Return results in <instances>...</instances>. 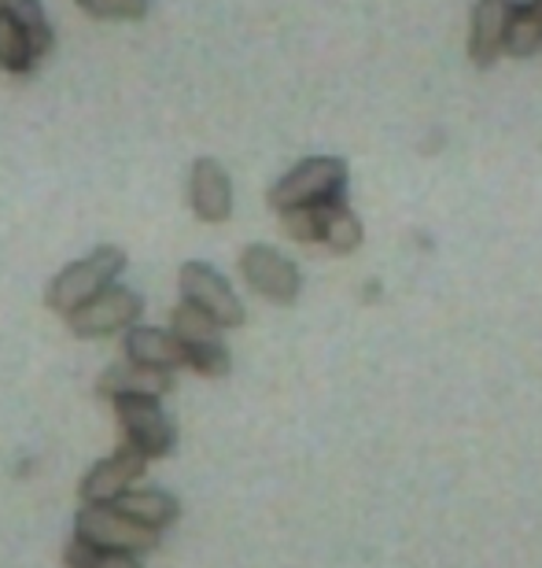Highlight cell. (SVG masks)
I'll use <instances>...</instances> for the list:
<instances>
[{
    "label": "cell",
    "mask_w": 542,
    "mask_h": 568,
    "mask_svg": "<svg viewBox=\"0 0 542 568\" xmlns=\"http://www.w3.org/2000/svg\"><path fill=\"white\" fill-rule=\"evenodd\" d=\"M126 263L130 258L122 247L100 244L89 255L78 258V263L63 266L60 274L49 281V288H44V303H49L52 314L71 317L78 306H85L93 295L104 292L108 284H115L122 277V270H126Z\"/></svg>",
    "instance_id": "1"
},
{
    "label": "cell",
    "mask_w": 542,
    "mask_h": 568,
    "mask_svg": "<svg viewBox=\"0 0 542 568\" xmlns=\"http://www.w3.org/2000/svg\"><path fill=\"white\" fill-rule=\"evenodd\" d=\"M344 192H347V163L344 159L314 155V159L296 163L274 189H269V207L274 211L321 207V203L344 200Z\"/></svg>",
    "instance_id": "2"
},
{
    "label": "cell",
    "mask_w": 542,
    "mask_h": 568,
    "mask_svg": "<svg viewBox=\"0 0 542 568\" xmlns=\"http://www.w3.org/2000/svg\"><path fill=\"white\" fill-rule=\"evenodd\" d=\"M74 539L93 550H119L144 558V554L160 550V531L141 528L137 520L119 514L115 506H82L74 517Z\"/></svg>",
    "instance_id": "3"
},
{
    "label": "cell",
    "mask_w": 542,
    "mask_h": 568,
    "mask_svg": "<svg viewBox=\"0 0 542 568\" xmlns=\"http://www.w3.org/2000/svg\"><path fill=\"white\" fill-rule=\"evenodd\" d=\"M177 288L181 303L196 306L200 314H207L218 328H241L244 325V303L233 292V284L225 281L211 263H181L177 270Z\"/></svg>",
    "instance_id": "4"
},
{
    "label": "cell",
    "mask_w": 542,
    "mask_h": 568,
    "mask_svg": "<svg viewBox=\"0 0 542 568\" xmlns=\"http://www.w3.org/2000/svg\"><path fill=\"white\" fill-rule=\"evenodd\" d=\"M144 314V300L141 292L126 288V284H108L104 292L93 295L85 306L67 317L71 333L78 339H104V336H115V333H126L141 322Z\"/></svg>",
    "instance_id": "5"
},
{
    "label": "cell",
    "mask_w": 542,
    "mask_h": 568,
    "mask_svg": "<svg viewBox=\"0 0 542 568\" xmlns=\"http://www.w3.org/2000/svg\"><path fill=\"white\" fill-rule=\"evenodd\" d=\"M115 403V417L122 428V443L137 447L144 458H166L177 443L174 422L166 417V410L160 406V399H137V395H122Z\"/></svg>",
    "instance_id": "6"
},
{
    "label": "cell",
    "mask_w": 542,
    "mask_h": 568,
    "mask_svg": "<svg viewBox=\"0 0 542 568\" xmlns=\"http://www.w3.org/2000/svg\"><path fill=\"white\" fill-rule=\"evenodd\" d=\"M241 277L255 295H263V300L277 303V306L296 303L299 288H303L299 266L292 263L288 255H280L277 247H269V244L244 247V252H241Z\"/></svg>",
    "instance_id": "7"
},
{
    "label": "cell",
    "mask_w": 542,
    "mask_h": 568,
    "mask_svg": "<svg viewBox=\"0 0 542 568\" xmlns=\"http://www.w3.org/2000/svg\"><path fill=\"white\" fill-rule=\"evenodd\" d=\"M144 469H149V458L137 447H130V443H119L104 462H96L82 476V487H78L82 506H115V498L130 491V484L141 480Z\"/></svg>",
    "instance_id": "8"
},
{
    "label": "cell",
    "mask_w": 542,
    "mask_h": 568,
    "mask_svg": "<svg viewBox=\"0 0 542 568\" xmlns=\"http://www.w3.org/2000/svg\"><path fill=\"white\" fill-rule=\"evenodd\" d=\"M188 203L192 214L207 225H222L229 222L233 214V181L225 174V166L218 159H196L188 174Z\"/></svg>",
    "instance_id": "9"
},
{
    "label": "cell",
    "mask_w": 542,
    "mask_h": 568,
    "mask_svg": "<svg viewBox=\"0 0 542 568\" xmlns=\"http://www.w3.org/2000/svg\"><path fill=\"white\" fill-rule=\"evenodd\" d=\"M517 11V0H477L472 8V33H469V60L480 67H491L505 49V30Z\"/></svg>",
    "instance_id": "10"
},
{
    "label": "cell",
    "mask_w": 542,
    "mask_h": 568,
    "mask_svg": "<svg viewBox=\"0 0 542 568\" xmlns=\"http://www.w3.org/2000/svg\"><path fill=\"white\" fill-rule=\"evenodd\" d=\"M96 392L104 399H122V395H137V399H163L174 392V373L166 369H149L137 362H115L100 373Z\"/></svg>",
    "instance_id": "11"
},
{
    "label": "cell",
    "mask_w": 542,
    "mask_h": 568,
    "mask_svg": "<svg viewBox=\"0 0 542 568\" xmlns=\"http://www.w3.org/2000/svg\"><path fill=\"white\" fill-rule=\"evenodd\" d=\"M122 351H126V362H137V366H149V369L174 373L185 366V351H181L171 328L133 325L126 328V336H122Z\"/></svg>",
    "instance_id": "12"
},
{
    "label": "cell",
    "mask_w": 542,
    "mask_h": 568,
    "mask_svg": "<svg viewBox=\"0 0 542 568\" xmlns=\"http://www.w3.org/2000/svg\"><path fill=\"white\" fill-rule=\"evenodd\" d=\"M115 509L149 531H166L181 517V503L163 487H130L115 498Z\"/></svg>",
    "instance_id": "13"
},
{
    "label": "cell",
    "mask_w": 542,
    "mask_h": 568,
    "mask_svg": "<svg viewBox=\"0 0 542 568\" xmlns=\"http://www.w3.org/2000/svg\"><path fill=\"white\" fill-rule=\"evenodd\" d=\"M0 11H4V16L16 22L22 33H27V41H30V49H33L38 60L52 52L55 33H52V22L44 19L41 0H0Z\"/></svg>",
    "instance_id": "14"
},
{
    "label": "cell",
    "mask_w": 542,
    "mask_h": 568,
    "mask_svg": "<svg viewBox=\"0 0 542 568\" xmlns=\"http://www.w3.org/2000/svg\"><path fill=\"white\" fill-rule=\"evenodd\" d=\"M321 244L336 255H351L361 244V222L358 214L347 207L344 200L325 203V219H321Z\"/></svg>",
    "instance_id": "15"
},
{
    "label": "cell",
    "mask_w": 542,
    "mask_h": 568,
    "mask_svg": "<svg viewBox=\"0 0 542 568\" xmlns=\"http://www.w3.org/2000/svg\"><path fill=\"white\" fill-rule=\"evenodd\" d=\"M542 49V0H524L517 4L510 30H505V49L510 55H532Z\"/></svg>",
    "instance_id": "16"
},
{
    "label": "cell",
    "mask_w": 542,
    "mask_h": 568,
    "mask_svg": "<svg viewBox=\"0 0 542 568\" xmlns=\"http://www.w3.org/2000/svg\"><path fill=\"white\" fill-rule=\"evenodd\" d=\"M171 333L181 344V351L222 339V328L214 325L207 314H200L196 306H188V303H177L174 311H171Z\"/></svg>",
    "instance_id": "17"
},
{
    "label": "cell",
    "mask_w": 542,
    "mask_h": 568,
    "mask_svg": "<svg viewBox=\"0 0 542 568\" xmlns=\"http://www.w3.org/2000/svg\"><path fill=\"white\" fill-rule=\"evenodd\" d=\"M33 63H38V55H33L27 33L0 11V67H4V71H16V74H27V71H33Z\"/></svg>",
    "instance_id": "18"
},
{
    "label": "cell",
    "mask_w": 542,
    "mask_h": 568,
    "mask_svg": "<svg viewBox=\"0 0 542 568\" xmlns=\"http://www.w3.org/2000/svg\"><path fill=\"white\" fill-rule=\"evenodd\" d=\"M63 565L67 568H144L141 558L133 554H119V550H93L85 542L71 539L63 550Z\"/></svg>",
    "instance_id": "19"
},
{
    "label": "cell",
    "mask_w": 542,
    "mask_h": 568,
    "mask_svg": "<svg viewBox=\"0 0 542 568\" xmlns=\"http://www.w3.org/2000/svg\"><path fill=\"white\" fill-rule=\"evenodd\" d=\"M280 214V230L288 241L296 244H321V219H325V203L321 207H292L277 211Z\"/></svg>",
    "instance_id": "20"
},
{
    "label": "cell",
    "mask_w": 542,
    "mask_h": 568,
    "mask_svg": "<svg viewBox=\"0 0 542 568\" xmlns=\"http://www.w3.org/2000/svg\"><path fill=\"white\" fill-rule=\"evenodd\" d=\"M78 8L104 22H141L149 16L152 0H78Z\"/></svg>",
    "instance_id": "21"
},
{
    "label": "cell",
    "mask_w": 542,
    "mask_h": 568,
    "mask_svg": "<svg viewBox=\"0 0 542 568\" xmlns=\"http://www.w3.org/2000/svg\"><path fill=\"white\" fill-rule=\"evenodd\" d=\"M185 366L196 369L200 377H225L229 366H233V358H229V347H225L222 339H214V344L188 347L185 351Z\"/></svg>",
    "instance_id": "22"
}]
</instances>
